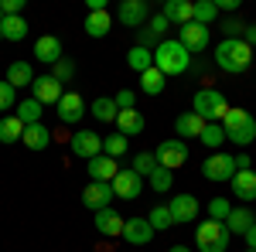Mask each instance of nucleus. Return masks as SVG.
I'll list each match as a JSON object with an SVG mask.
<instances>
[{"label": "nucleus", "instance_id": "de8ad7c7", "mask_svg": "<svg viewBox=\"0 0 256 252\" xmlns=\"http://www.w3.org/2000/svg\"><path fill=\"white\" fill-rule=\"evenodd\" d=\"M242 41H246L250 48L256 44V24H246V31H242Z\"/></svg>", "mask_w": 256, "mask_h": 252}, {"label": "nucleus", "instance_id": "79ce46f5", "mask_svg": "<svg viewBox=\"0 0 256 252\" xmlns=\"http://www.w3.org/2000/svg\"><path fill=\"white\" fill-rule=\"evenodd\" d=\"M229 212H232V205H229L226 198H212V201H208V218L226 222V218H229Z\"/></svg>", "mask_w": 256, "mask_h": 252}, {"label": "nucleus", "instance_id": "2eb2a0df", "mask_svg": "<svg viewBox=\"0 0 256 252\" xmlns=\"http://www.w3.org/2000/svg\"><path fill=\"white\" fill-rule=\"evenodd\" d=\"M120 239H123L126 246H147V242L154 239V229H150V222H147V218H126Z\"/></svg>", "mask_w": 256, "mask_h": 252}, {"label": "nucleus", "instance_id": "5fc2aeb1", "mask_svg": "<svg viewBox=\"0 0 256 252\" xmlns=\"http://www.w3.org/2000/svg\"><path fill=\"white\" fill-rule=\"evenodd\" d=\"M246 252H256V249H246Z\"/></svg>", "mask_w": 256, "mask_h": 252}, {"label": "nucleus", "instance_id": "6ab92c4d", "mask_svg": "<svg viewBox=\"0 0 256 252\" xmlns=\"http://www.w3.org/2000/svg\"><path fill=\"white\" fill-rule=\"evenodd\" d=\"M92 215H96L92 222H96V232H99V235L116 239V235L123 232V222H126V218H123L120 212H113V208H99V212H92Z\"/></svg>", "mask_w": 256, "mask_h": 252}, {"label": "nucleus", "instance_id": "b1692460", "mask_svg": "<svg viewBox=\"0 0 256 252\" xmlns=\"http://www.w3.org/2000/svg\"><path fill=\"white\" fill-rule=\"evenodd\" d=\"M34 78H38V75H34L31 61H10V65H7V75H4V82H10L14 89H28Z\"/></svg>", "mask_w": 256, "mask_h": 252}, {"label": "nucleus", "instance_id": "c756f323", "mask_svg": "<svg viewBox=\"0 0 256 252\" xmlns=\"http://www.w3.org/2000/svg\"><path fill=\"white\" fill-rule=\"evenodd\" d=\"M216 17H218L216 0H195V3H192V20H195V24L212 27V20H216Z\"/></svg>", "mask_w": 256, "mask_h": 252}, {"label": "nucleus", "instance_id": "ddd939ff", "mask_svg": "<svg viewBox=\"0 0 256 252\" xmlns=\"http://www.w3.org/2000/svg\"><path fill=\"white\" fill-rule=\"evenodd\" d=\"M65 96L62 82H55L52 75H41L31 82V99H38L41 106H58V99Z\"/></svg>", "mask_w": 256, "mask_h": 252}, {"label": "nucleus", "instance_id": "3c124183", "mask_svg": "<svg viewBox=\"0 0 256 252\" xmlns=\"http://www.w3.org/2000/svg\"><path fill=\"white\" fill-rule=\"evenodd\" d=\"M216 7H218V10H236V7H239V0H218Z\"/></svg>", "mask_w": 256, "mask_h": 252}, {"label": "nucleus", "instance_id": "58836bf2", "mask_svg": "<svg viewBox=\"0 0 256 252\" xmlns=\"http://www.w3.org/2000/svg\"><path fill=\"white\" fill-rule=\"evenodd\" d=\"M130 171H137L140 177H150L154 171H158V160H154V150H144V154H137V160H134V167Z\"/></svg>", "mask_w": 256, "mask_h": 252}, {"label": "nucleus", "instance_id": "20e7f679", "mask_svg": "<svg viewBox=\"0 0 256 252\" xmlns=\"http://www.w3.org/2000/svg\"><path fill=\"white\" fill-rule=\"evenodd\" d=\"M192 113L202 116L205 123H222V116L229 113V99L218 89H198L195 99H192Z\"/></svg>", "mask_w": 256, "mask_h": 252}, {"label": "nucleus", "instance_id": "4468645a", "mask_svg": "<svg viewBox=\"0 0 256 252\" xmlns=\"http://www.w3.org/2000/svg\"><path fill=\"white\" fill-rule=\"evenodd\" d=\"M110 201H113V188H110V184H102V181H89V184L82 188V205H86L89 212L110 208Z\"/></svg>", "mask_w": 256, "mask_h": 252}, {"label": "nucleus", "instance_id": "6e6552de", "mask_svg": "<svg viewBox=\"0 0 256 252\" xmlns=\"http://www.w3.org/2000/svg\"><path fill=\"white\" fill-rule=\"evenodd\" d=\"M68 150L82 160H92V157L102 154V136L92 133V130H76V133L68 136Z\"/></svg>", "mask_w": 256, "mask_h": 252}, {"label": "nucleus", "instance_id": "864d4df0", "mask_svg": "<svg viewBox=\"0 0 256 252\" xmlns=\"http://www.w3.org/2000/svg\"><path fill=\"white\" fill-rule=\"evenodd\" d=\"M168 252H192V246H171Z\"/></svg>", "mask_w": 256, "mask_h": 252}, {"label": "nucleus", "instance_id": "ea45409f", "mask_svg": "<svg viewBox=\"0 0 256 252\" xmlns=\"http://www.w3.org/2000/svg\"><path fill=\"white\" fill-rule=\"evenodd\" d=\"M72 75H76V65H72L68 58H58L55 65H52V78L62 82V85H65V82H72Z\"/></svg>", "mask_w": 256, "mask_h": 252}, {"label": "nucleus", "instance_id": "a211bd4d", "mask_svg": "<svg viewBox=\"0 0 256 252\" xmlns=\"http://www.w3.org/2000/svg\"><path fill=\"white\" fill-rule=\"evenodd\" d=\"M20 143L28 147V150H48V143H52V130L44 126V123H31V126H24V133H20Z\"/></svg>", "mask_w": 256, "mask_h": 252}, {"label": "nucleus", "instance_id": "473e14b6", "mask_svg": "<svg viewBox=\"0 0 256 252\" xmlns=\"http://www.w3.org/2000/svg\"><path fill=\"white\" fill-rule=\"evenodd\" d=\"M164 75H160L158 68H147V72H140V92L144 96H160L164 92Z\"/></svg>", "mask_w": 256, "mask_h": 252}, {"label": "nucleus", "instance_id": "8fccbe9b", "mask_svg": "<svg viewBox=\"0 0 256 252\" xmlns=\"http://www.w3.org/2000/svg\"><path fill=\"white\" fill-rule=\"evenodd\" d=\"M242 239H246V246H250V249H256V222L250 225V232L242 235Z\"/></svg>", "mask_w": 256, "mask_h": 252}, {"label": "nucleus", "instance_id": "423d86ee", "mask_svg": "<svg viewBox=\"0 0 256 252\" xmlns=\"http://www.w3.org/2000/svg\"><path fill=\"white\" fill-rule=\"evenodd\" d=\"M174 41L188 51V55H198V51H205V48H208L212 34H208V27H205V24L188 20V24H181V27H178V38Z\"/></svg>", "mask_w": 256, "mask_h": 252}, {"label": "nucleus", "instance_id": "1a4fd4ad", "mask_svg": "<svg viewBox=\"0 0 256 252\" xmlns=\"http://www.w3.org/2000/svg\"><path fill=\"white\" fill-rule=\"evenodd\" d=\"M202 174L208 177V181H216V184L218 181H232V174H236V157L216 150V154L202 164Z\"/></svg>", "mask_w": 256, "mask_h": 252}, {"label": "nucleus", "instance_id": "c9c22d12", "mask_svg": "<svg viewBox=\"0 0 256 252\" xmlns=\"http://www.w3.org/2000/svg\"><path fill=\"white\" fill-rule=\"evenodd\" d=\"M147 184H150V191H171V184H174V171H168V167H158L154 174L147 177Z\"/></svg>", "mask_w": 256, "mask_h": 252}, {"label": "nucleus", "instance_id": "393cba45", "mask_svg": "<svg viewBox=\"0 0 256 252\" xmlns=\"http://www.w3.org/2000/svg\"><path fill=\"white\" fill-rule=\"evenodd\" d=\"M160 17L168 20V24H174V27L188 24L192 20V0H168L164 10H160Z\"/></svg>", "mask_w": 256, "mask_h": 252}, {"label": "nucleus", "instance_id": "49530a36", "mask_svg": "<svg viewBox=\"0 0 256 252\" xmlns=\"http://www.w3.org/2000/svg\"><path fill=\"white\" fill-rule=\"evenodd\" d=\"M168 27H171V24H168V20H164V17L158 14V17H150V27H147V31H154V34H164Z\"/></svg>", "mask_w": 256, "mask_h": 252}, {"label": "nucleus", "instance_id": "72a5a7b5", "mask_svg": "<svg viewBox=\"0 0 256 252\" xmlns=\"http://www.w3.org/2000/svg\"><path fill=\"white\" fill-rule=\"evenodd\" d=\"M89 113H92V116L99 119V123H116V102H113V99H106V96H99L96 102H92V106H89Z\"/></svg>", "mask_w": 256, "mask_h": 252}, {"label": "nucleus", "instance_id": "f704fd0d", "mask_svg": "<svg viewBox=\"0 0 256 252\" xmlns=\"http://www.w3.org/2000/svg\"><path fill=\"white\" fill-rule=\"evenodd\" d=\"M130 150V140L126 136H120V133H113V136H102V154L106 157H113V160H120V157Z\"/></svg>", "mask_w": 256, "mask_h": 252}, {"label": "nucleus", "instance_id": "7c9ffc66", "mask_svg": "<svg viewBox=\"0 0 256 252\" xmlns=\"http://www.w3.org/2000/svg\"><path fill=\"white\" fill-rule=\"evenodd\" d=\"M20 133H24V123L14 113L0 116V143H20Z\"/></svg>", "mask_w": 256, "mask_h": 252}, {"label": "nucleus", "instance_id": "7ed1b4c3", "mask_svg": "<svg viewBox=\"0 0 256 252\" xmlns=\"http://www.w3.org/2000/svg\"><path fill=\"white\" fill-rule=\"evenodd\" d=\"M188 65H192V55H188L174 38H171V41H160L158 48H154V68H158L164 78L184 75V72H188Z\"/></svg>", "mask_w": 256, "mask_h": 252}, {"label": "nucleus", "instance_id": "0eeeda50", "mask_svg": "<svg viewBox=\"0 0 256 252\" xmlns=\"http://www.w3.org/2000/svg\"><path fill=\"white\" fill-rule=\"evenodd\" d=\"M154 160H158V167H168V171H174L181 164H188V143L184 140H164L158 150H154Z\"/></svg>", "mask_w": 256, "mask_h": 252}, {"label": "nucleus", "instance_id": "f3484780", "mask_svg": "<svg viewBox=\"0 0 256 252\" xmlns=\"http://www.w3.org/2000/svg\"><path fill=\"white\" fill-rule=\"evenodd\" d=\"M86 171H89V177H92V181H102V184H113V177L120 174V164L113 160V157L99 154V157H92V160H86Z\"/></svg>", "mask_w": 256, "mask_h": 252}, {"label": "nucleus", "instance_id": "9d476101", "mask_svg": "<svg viewBox=\"0 0 256 252\" xmlns=\"http://www.w3.org/2000/svg\"><path fill=\"white\" fill-rule=\"evenodd\" d=\"M113 198H123V201H137L140 194H144V177L137 174V171H120L116 177H113Z\"/></svg>", "mask_w": 256, "mask_h": 252}, {"label": "nucleus", "instance_id": "6e6d98bb", "mask_svg": "<svg viewBox=\"0 0 256 252\" xmlns=\"http://www.w3.org/2000/svg\"><path fill=\"white\" fill-rule=\"evenodd\" d=\"M0 41H4V34H0Z\"/></svg>", "mask_w": 256, "mask_h": 252}, {"label": "nucleus", "instance_id": "603ef678", "mask_svg": "<svg viewBox=\"0 0 256 252\" xmlns=\"http://www.w3.org/2000/svg\"><path fill=\"white\" fill-rule=\"evenodd\" d=\"M89 10H106V0H89Z\"/></svg>", "mask_w": 256, "mask_h": 252}, {"label": "nucleus", "instance_id": "f03ea898", "mask_svg": "<svg viewBox=\"0 0 256 252\" xmlns=\"http://www.w3.org/2000/svg\"><path fill=\"white\" fill-rule=\"evenodd\" d=\"M222 133H226V140L229 143H236V147H250L256 140V116L250 113V109H232L229 106V113L222 116Z\"/></svg>", "mask_w": 256, "mask_h": 252}, {"label": "nucleus", "instance_id": "aec40b11", "mask_svg": "<svg viewBox=\"0 0 256 252\" xmlns=\"http://www.w3.org/2000/svg\"><path fill=\"white\" fill-rule=\"evenodd\" d=\"M229 184H232V194H236L239 201H246V205L256 201V171L253 167H250V171H236Z\"/></svg>", "mask_w": 256, "mask_h": 252}, {"label": "nucleus", "instance_id": "09e8293b", "mask_svg": "<svg viewBox=\"0 0 256 252\" xmlns=\"http://www.w3.org/2000/svg\"><path fill=\"white\" fill-rule=\"evenodd\" d=\"M250 164H253V160H250V154H239L236 157V171H250Z\"/></svg>", "mask_w": 256, "mask_h": 252}, {"label": "nucleus", "instance_id": "a878e982", "mask_svg": "<svg viewBox=\"0 0 256 252\" xmlns=\"http://www.w3.org/2000/svg\"><path fill=\"white\" fill-rule=\"evenodd\" d=\"M253 222H256V218H253V212H250V208L242 205V208H232V212H229V218H226L222 225L229 229V235H246Z\"/></svg>", "mask_w": 256, "mask_h": 252}, {"label": "nucleus", "instance_id": "4d7b16f0", "mask_svg": "<svg viewBox=\"0 0 256 252\" xmlns=\"http://www.w3.org/2000/svg\"><path fill=\"white\" fill-rule=\"evenodd\" d=\"M0 20H4V14H0Z\"/></svg>", "mask_w": 256, "mask_h": 252}, {"label": "nucleus", "instance_id": "dca6fc26", "mask_svg": "<svg viewBox=\"0 0 256 252\" xmlns=\"http://www.w3.org/2000/svg\"><path fill=\"white\" fill-rule=\"evenodd\" d=\"M55 109H58V119H62V123H68V126H72V123H82V116L89 113V106L82 102L79 92H65V96L58 99Z\"/></svg>", "mask_w": 256, "mask_h": 252}, {"label": "nucleus", "instance_id": "a19ab883", "mask_svg": "<svg viewBox=\"0 0 256 252\" xmlns=\"http://www.w3.org/2000/svg\"><path fill=\"white\" fill-rule=\"evenodd\" d=\"M14 106H18V89H14L10 82H4V78H0V113L14 109Z\"/></svg>", "mask_w": 256, "mask_h": 252}, {"label": "nucleus", "instance_id": "5701e85b", "mask_svg": "<svg viewBox=\"0 0 256 252\" xmlns=\"http://www.w3.org/2000/svg\"><path fill=\"white\" fill-rule=\"evenodd\" d=\"M34 58L44 61V65H55V61L62 58V41L55 38V34H41V38L34 41Z\"/></svg>", "mask_w": 256, "mask_h": 252}, {"label": "nucleus", "instance_id": "cd10ccee", "mask_svg": "<svg viewBox=\"0 0 256 252\" xmlns=\"http://www.w3.org/2000/svg\"><path fill=\"white\" fill-rule=\"evenodd\" d=\"M41 113H44V106H41L38 99H20L18 106H14V116H18L24 126H31V123H41Z\"/></svg>", "mask_w": 256, "mask_h": 252}, {"label": "nucleus", "instance_id": "f8f14e48", "mask_svg": "<svg viewBox=\"0 0 256 252\" xmlns=\"http://www.w3.org/2000/svg\"><path fill=\"white\" fill-rule=\"evenodd\" d=\"M150 17V7H147V0H123L116 10V20L123 27H144Z\"/></svg>", "mask_w": 256, "mask_h": 252}, {"label": "nucleus", "instance_id": "412c9836", "mask_svg": "<svg viewBox=\"0 0 256 252\" xmlns=\"http://www.w3.org/2000/svg\"><path fill=\"white\" fill-rule=\"evenodd\" d=\"M116 133L120 136H140L144 133V113L140 109H123V113H116Z\"/></svg>", "mask_w": 256, "mask_h": 252}, {"label": "nucleus", "instance_id": "f257e3e1", "mask_svg": "<svg viewBox=\"0 0 256 252\" xmlns=\"http://www.w3.org/2000/svg\"><path fill=\"white\" fill-rule=\"evenodd\" d=\"M216 65L229 75H242L253 65V48L242 38H222L216 48Z\"/></svg>", "mask_w": 256, "mask_h": 252}, {"label": "nucleus", "instance_id": "2f4dec72", "mask_svg": "<svg viewBox=\"0 0 256 252\" xmlns=\"http://www.w3.org/2000/svg\"><path fill=\"white\" fill-rule=\"evenodd\" d=\"M0 34H4V41H24L28 38V20L24 17H4L0 20Z\"/></svg>", "mask_w": 256, "mask_h": 252}, {"label": "nucleus", "instance_id": "37998d69", "mask_svg": "<svg viewBox=\"0 0 256 252\" xmlns=\"http://www.w3.org/2000/svg\"><path fill=\"white\" fill-rule=\"evenodd\" d=\"M113 102H116L120 113H123V109H137V96H134L130 89H120L116 96H113Z\"/></svg>", "mask_w": 256, "mask_h": 252}, {"label": "nucleus", "instance_id": "c03bdc74", "mask_svg": "<svg viewBox=\"0 0 256 252\" xmlns=\"http://www.w3.org/2000/svg\"><path fill=\"white\" fill-rule=\"evenodd\" d=\"M222 31H226V38H242V31H246V24L242 20H236V17H229V20H222L218 24Z\"/></svg>", "mask_w": 256, "mask_h": 252}, {"label": "nucleus", "instance_id": "a18cd8bd", "mask_svg": "<svg viewBox=\"0 0 256 252\" xmlns=\"http://www.w3.org/2000/svg\"><path fill=\"white\" fill-rule=\"evenodd\" d=\"M24 10V0H0V14L4 17H20Z\"/></svg>", "mask_w": 256, "mask_h": 252}, {"label": "nucleus", "instance_id": "4c0bfd02", "mask_svg": "<svg viewBox=\"0 0 256 252\" xmlns=\"http://www.w3.org/2000/svg\"><path fill=\"white\" fill-rule=\"evenodd\" d=\"M205 147H212V150H218L222 143H226V133H222V126L218 123H205V130H202V136H198Z\"/></svg>", "mask_w": 256, "mask_h": 252}, {"label": "nucleus", "instance_id": "bb28decb", "mask_svg": "<svg viewBox=\"0 0 256 252\" xmlns=\"http://www.w3.org/2000/svg\"><path fill=\"white\" fill-rule=\"evenodd\" d=\"M174 130H178V140H188V136H202V130H205V119L195 116V113L188 109V113H181V116L174 119Z\"/></svg>", "mask_w": 256, "mask_h": 252}, {"label": "nucleus", "instance_id": "4be33fe9", "mask_svg": "<svg viewBox=\"0 0 256 252\" xmlns=\"http://www.w3.org/2000/svg\"><path fill=\"white\" fill-rule=\"evenodd\" d=\"M82 27H86L89 38H106V34L113 31V17H110V10H89Z\"/></svg>", "mask_w": 256, "mask_h": 252}, {"label": "nucleus", "instance_id": "c85d7f7f", "mask_svg": "<svg viewBox=\"0 0 256 252\" xmlns=\"http://www.w3.org/2000/svg\"><path fill=\"white\" fill-rule=\"evenodd\" d=\"M126 65L140 75V72L154 68V51H150V48H144V44H134V48H130V55H126Z\"/></svg>", "mask_w": 256, "mask_h": 252}, {"label": "nucleus", "instance_id": "39448f33", "mask_svg": "<svg viewBox=\"0 0 256 252\" xmlns=\"http://www.w3.org/2000/svg\"><path fill=\"white\" fill-rule=\"evenodd\" d=\"M229 229L222 225V222H216V218H205V222H198L195 229V246L198 252H226L229 249Z\"/></svg>", "mask_w": 256, "mask_h": 252}, {"label": "nucleus", "instance_id": "9b49d317", "mask_svg": "<svg viewBox=\"0 0 256 252\" xmlns=\"http://www.w3.org/2000/svg\"><path fill=\"white\" fill-rule=\"evenodd\" d=\"M168 212H171V222L174 225H192L198 218V198L195 194H174L168 201Z\"/></svg>", "mask_w": 256, "mask_h": 252}, {"label": "nucleus", "instance_id": "e433bc0d", "mask_svg": "<svg viewBox=\"0 0 256 252\" xmlns=\"http://www.w3.org/2000/svg\"><path fill=\"white\" fill-rule=\"evenodd\" d=\"M147 222H150V229H154V232H164V229H171V225H174V222H171V212H168V205H158V208H150Z\"/></svg>", "mask_w": 256, "mask_h": 252}]
</instances>
